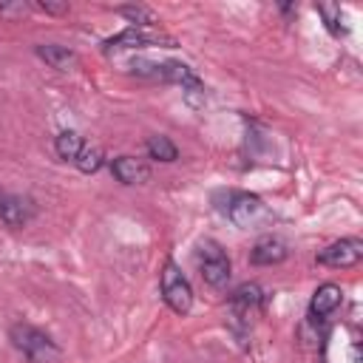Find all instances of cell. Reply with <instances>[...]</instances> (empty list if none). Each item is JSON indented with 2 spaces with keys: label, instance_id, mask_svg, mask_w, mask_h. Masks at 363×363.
Instances as JSON below:
<instances>
[{
  "label": "cell",
  "instance_id": "obj_1",
  "mask_svg": "<svg viewBox=\"0 0 363 363\" xmlns=\"http://www.w3.org/2000/svg\"><path fill=\"white\" fill-rule=\"evenodd\" d=\"M11 343L31 360V363H54L60 357V349L54 346V340L40 332L31 323H14L11 326Z\"/></svg>",
  "mask_w": 363,
  "mask_h": 363
},
{
  "label": "cell",
  "instance_id": "obj_2",
  "mask_svg": "<svg viewBox=\"0 0 363 363\" xmlns=\"http://www.w3.org/2000/svg\"><path fill=\"white\" fill-rule=\"evenodd\" d=\"M159 289H162V301L170 306V312L187 315L193 309V286L173 261H164L162 275H159Z\"/></svg>",
  "mask_w": 363,
  "mask_h": 363
},
{
  "label": "cell",
  "instance_id": "obj_3",
  "mask_svg": "<svg viewBox=\"0 0 363 363\" xmlns=\"http://www.w3.org/2000/svg\"><path fill=\"white\" fill-rule=\"evenodd\" d=\"M199 272H201V281L207 286H216V289H221L230 281L233 264H230V258H227V252L218 241H210V238L201 241V247H199Z\"/></svg>",
  "mask_w": 363,
  "mask_h": 363
},
{
  "label": "cell",
  "instance_id": "obj_4",
  "mask_svg": "<svg viewBox=\"0 0 363 363\" xmlns=\"http://www.w3.org/2000/svg\"><path fill=\"white\" fill-rule=\"evenodd\" d=\"M224 213H227V218H230L235 227H241V230H250V227H255L258 221L267 218L264 201H261L255 193H247V190H233V193L227 196Z\"/></svg>",
  "mask_w": 363,
  "mask_h": 363
},
{
  "label": "cell",
  "instance_id": "obj_5",
  "mask_svg": "<svg viewBox=\"0 0 363 363\" xmlns=\"http://www.w3.org/2000/svg\"><path fill=\"white\" fill-rule=\"evenodd\" d=\"M320 267H329V269H349V267H357L363 261V241L357 235H346V238H337L332 244H326L318 258H315Z\"/></svg>",
  "mask_w": 363,
  "mask_h": 363
},
{
  "label": "cell",
  "instance_id": "obj_6",
  "mask_svg": "<svg viewBox=\"0 0 363 363\" xmlns=\"http://www.w3.org/2000/svg\"><path fill=\"white\" fill-rule=\"evenodd\" d=\"M145 45H162V48H173L176 43L162 34V31H153V28H125L119 31L116 37L105 40V51H125V48H145Z\"/></svg>",
  "mask_w": 363,
  "mask_h": 363
},
{
  "label": "cell",
  "instance_id": "obj_7",
  "mask_svg": "<svg viewBox=\"0 0 363 363\" xmlns=\"http://www.w3.org/2000/svg\"><path fill=\"white\" fill-rule=\"evenodd\" d=\"M264 306V289L258 284H241L233 295H230V309H233V320L241 326H250L258 312Z\"/></svg>",
  "mask_w": 363,
  "mask_h": 363
},
{
  "label": "cell",
  "instance_id": "obj_8",
  "mask_svg": "<svg viewBox=\"0 0 363 363\" xmlns=\"http://www.w3.org/2000/svg\"><path fill=\"white\" fill-rule=\"evenodd\" d=\"M37 207L31 199L26 196H14V193H0V221L9 227H26L34 218Z\"/></svg>",
  "mask_w": 363,
  "mask_h": 363
},
{
  "label": "cell",
  "instance_id": "obj_9",
  "mask_svg": "<svg viewBox=\"0 0 363 363\" xmlns=\"http://www.w3.org/2000/svg\"><path fill=\"white\" fill-rule=\"evenodd\" d=\"M343 303V289L337 284H320L315 292H312V301H309V318L315 323L326 320L329 315L337 312V306Z\"/></svg>",
  "mask_w": 363,
  "mask_h": 363
},
{
  "label": "cell",
  "instance_id": "obj_10",
  "mask_svg": "<svg viewBox=\"0 0 363 363\" xmlns=\"http://www.w3.org/2000/svg\"><path fill=\"white\" fill-rule=\"evenodd\" d=\"M111 173L122 184H145L150 179V167L142 159H136V156H116L111 162Z\"/></svg>",
  "mask_w": 363,
  "mask_h": 363
},
{
  "label": "cell",
  "instance_id": "obj_11",
  "mask_svg": "<svg viewBox=\"0 0 363 363\" xmlns=\"http://www.w3.org/2000/svg\"><path fill=\"white\" fill-rule=\"evenodd\" d=\"M286 255H289L286 244H284L281 238H272V235L255 241V247L250 250V261H252L255 267H275V264L286 261Z\"/></svg>",
  "mask_w": 363,
  "mask_h": 363
},
{
  "label": "cell",
  "instance_id": "obj_12",
  "mask_svg": "<svg viewBox=\"0 0 363 363\" xmlns=\"http://www.w3.org/2000/svg\"><path fill=\"white\" fill-rule=\"evenodd\" d=\"M34 54H37L45 65H51V68H57V71H71V68H77V62H79L77 51H71L68 45H57V43H43V45L34 48Z\"/></svg>",
  "mask_w": 363,
  "mask_h": 363
},
{
  "label": "cell",
  "instance_id": "obj_13",
  "mask_svg": "<svg viewBox=\"0 0 363 363\" xmlns=\"http://www.w3.org/2000/svg\"><path fill=\"white\" fill-rule=\"evenodd\" d=\"M116 14L125 17L133 28H153L159 20H156V11L142 6V3H128V6H116Z\"/></svg>",
  "mask_w": 363,
  "mask_h": 363
},
{
  "label": "cell",
  "instance_id": "obj_14",
  "mask_svg": "<svg viewBox=\"0 0 363 363\" xmlns=\"http://www.w3.org/2000/svg\"><path fill=\"white\" fill-rule=\"evenodd\" d=\"M318 14L323 17L329 34L343 37V34L349 31V26H346V14H343V9H340L337 3H318Z\"/></svg>",
  "mask_w": 363,
  "mask_h": 363
},
{
  "label": "cell",
  "instance_id": "obj_15",
  "mask_svg": "<svg viewBox=\"0 0 363 363\" xmlns=\"http://www.w3.org/2000/svg\"><path fill=\"white\" fill-rule=\"evenodd\" d=\"M82 145H85V139H82L77 130H60L57 139H54V150H57V156L65 159V162H74L77 153L82 150Z\"/></svg>",
  "mask_w": 363,
  "mask_h": 363
},
{
  "label": "cell",
  "instance_id": "obj_16",
  "mask_svg": "<svg viewBox=\"0 0 363 363\" xmlns=\"http://www.w3.org/2000/svg\"><path fill=\"white\" fill-rule=\"evenodd\" d=\"M145 150H147V156L156 159V162H176V159H179V147H176L167 136H162V133L150 136V139L145 142Z\"/></svg>",
  "mask_w": 363,
  "mask_h": 363
},
{
  "label": "cell",
  "instance_id": "obj_17",
  "mask_svg": "<svg viewBox=\"0 0 363 363\" xmlns=\"http://www.w3.org/2000/svg\"><path fill=\"white\" fill-rule=\"evenodd\" d=\"M102 162H105V156H102V150L96 147V145H82V150L77 153V159H74V164L82 170V173H96L99 167H102Z\"/></svg>",
  "mask_w": 363,
  "mask_h": 363
},
{
  "label": "cell",
  "instance_id": "obj_18",
  "mask_svg": "<svg viewBox=\"0 0 363 363\" xmlns=\"http://www.w3.org/2000/svg\"><path fill=\"white\" fill-rule=\"evenodd\" d=\"M182 94H184V102L190 105V108H201L204 105V82L196 77V79H190V82H184L182 85Z\"/></svg>",
  "mask_w": 363,
  "mask_h": 363
},
{
  "label": "cell",
  "instance_id": "obj_19",
  "mask_svg": "<svg viewBox=\"0 0 363 363\" xmlns=\"http://www.w3.org/2000/svg\"><path fill=\"white\" fill-rule=\"evenodd\" d=\"M37 9L45 11V14H65L68 11V3H54V0H37Z\"/></svg>",
  "mask_w": 363,
  "mask_h": 363
},
{
  "label": "cell",
  "instance_id": "obj_20",
  "mask_svg": "<svg viewBox=\"0 0 363 363\" xmlns=\"http://www.w3.org/2000/svg\"><path fill=\"white\" fill-rule=\"evenodd\" d=\"M26 3H0V14L6 17H17V14H26Z\"/></svg>",
  "mask_w": 363,
  "mask_h": 363
}]
</instances>
